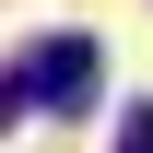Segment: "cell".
<instances>
[{"label":"cell","mask_w":153,"mask_h":153,"mask_svg":"<svg viewBox=\"0 0 153 153\" xmlns=\"http://www.w3.org/2000/svg\"><path fill=\"white\" fill-rule=\"evenodd\" d=\"M94 36H47V47H24V71H12V106H47V118H71V106H94Z\"/></svg>","instance_id":"1"},{"label":"cell","mask_w":153,"mask_h":153,"mask_svg":"<svg viewBox=\"0 0 153 153\" xmlns=\"http://www.w3.org/2000/svg\"><path fill=\"white\" fill-rule=\"evenodd\" d=\"M118 153H153V106H130V130H118Z\"/></svg>","instance_id":"2"}]
</instances>
